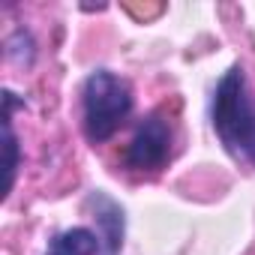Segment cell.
I'll use <instances>...</instances> for the list:
<instances>
[{"label": "cell", "mask_w": 255, "mask_h": 255, "mask_svg": "<svg viewBox=\"0 0 255 255\" xmlns=\"http://www.w3.org/2000/svg\"><path fill=\"white\" fill-rule=\"evenodd\" d=\"M207 117L228 159L255 171V90L240 63H231L216 78L207 102Z\"/></svg>", "instance_id": "6da1fadb"}, {"label": "cell", "mask_w": 255, "mask_h": 255, "mask_svg": "<svg viewBox=\"0 0 255 255\" xmlns=\"http://www.w3.org/2000/svg\"><path fill=\"white\" fill-rule=\"evenodd\" d=\"M78 102H81V129L93 147L111 141L135 111L132 84L111 69L87 72L78 90Z\"/></svg>", "instance_id": "7a4b0ae2"}, {"label": "cell", "mask_w": 255, "mask_h": 255, "mask_svg": "<svg viewBox=\"0 0 255 255\" xmlns=\"http://www.w3.org/2000/svg\"><path fill=\"white\" fill-rule=\"evenodd\" d=\"M174 129L162 111H150L138 120L135 132L123 150V165L135 174H159L171 162Z\"/></svg>", "instance_id": "3957f363"}, {"label": "cell", "mask_w": 255, "mask_h": 255, "mask_svg": "<svg viewBox=\"0 0 255 255\" xmlns=\"http://www.w3.org/2000/svg\"><path fill=\"white\" fill-rule=\"evenodd\" d=\"M87 210L96 219V234L102 243V255H120L123 249V234H126V216L123 207L105 192V189H93L87 192Z\"/></svg>", "instance_id": "277c9868"}, {"label": "cell", "mask_w": 255, "mask_h": 255, "mask_svg": "<svg viewBox=\"0 0 255 255\" xmlns=\"http://www.w3.org/2000/svg\"><path fill=\"white\" fill-rule=\"evenodd\" d=\"M45 255H102L99 234L87 225H72L51 234Z\"/></svg>", "instance_id": "5b68a950"}, {"label": "cell", "mask_w": 255, "mask_h": 255, "mask_svg": "<svg viewBox=\"0 0 255 255\" xmlns=\"http://www.w3.org/2000/svg\"><path fill=\"white\" fill-rule=\"evenodd\" d=\"M3 132H6V189H12L18 174V135L12 129V111H3Z\"/></svg>", "instance_id": "8992f818"}]
</instances>
